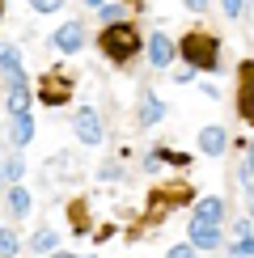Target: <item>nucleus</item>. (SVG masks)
Listing matches in <instances>:
<instances>
[{
  "label": "nucleus",
  "mask_w": 254,
  "mask_h": 258,
  "mask_svg": "<svg viewBox=\"0 0 254 258\" xmlns=\"http://www.w3.org/2000/svg\"><path fill=\"white\" fill-rule=\"evenodd\" d=\"M98 47H102V55H106V59L127 63V59L136 55V51L144 47V42H140V30H136L132 21H119V26H106V30H102Z\"/></svg>",
  "instance_id": "obj_1"
},
{
  "label": "nucleus",
  "mask_w": 254,
  "mask_h": 258,
  "mask_svg": "<svg viewBox=\"0 0 254 258\" xmlns=\"http://www.w3.org/2000/svg\"><path fill=\"white\" fill-rule=\"evenodd\" d=\"M216 38L204 34V30H195V34H186L182 42H178V55L186 59V68H195V72H216L220 68V55H216Z\"/></svg>",
  "instance_id": "obj_2"
},
{
  "label": "nucleus",
  "mask_w": 254,
  "mask_h": 258,
  "mask_svg": "<svg viewBox=\"0 0 254 258\" xmlns=\"http://www.w3.org/2000/svg\"><path fill=\"white\" fill-rule=\"evenodd\" d=\"M195 199V190L190 186H174V190H153V199H148V220H161L169 208H178V203H190Z\"/></svg>",
  "instance_id": "obj_3"
},
{
  "label": "nucleus",
  "mask_w": 254,
  "mask_h": 258,
  "mask_svg": "<svg viewBox=\"0 0 254 258\" xmlns=\"http://www.w3.org/2000/svg\"><path fill=\"white\" fill-rule=\"evenodd\" d=\"M237 114L246 123H254V59H246L237 68Z\"/></svg>",
  "instance_id": "obj_4"
},
{
  "label": "nucleus",
  "mask_w": 254,
  "mask_h": 258,
  "mask_svg": "<svg viewBox=\"0 0 254 258\" xmlns=\"http://www.w3.org/2000/svg\"><path fill=\"white\" fill-rule=\"evenodd\" d=\"M190 245H195V250H220V224L190 220Z\"/></svg>",
  "instance_id": "obj_5"
},
{
  "label": "nucleus",
  "mask_w": 254,
  "mask_h": 258,
  "mask_svg": "<svg viewBox=\"0 0 254 258\" xmlns=\"http://www.w3.org/2000/svg\"><path fill=\"white\" fill-rule=\"evenodd\" d=\"M0 68H5V89L26 85V81H21V55H17L13 42H5V47H0Z\"/></svg>",
  "instance_id": "obj_6"
},
{
  "label": "nucleus",
  "mask_w": 254,
  "mask_h": 258,
  "mask_svg": "<svg viewBox=\"0 0 254 258\" xmlns=\"http://www.w3.org/2000/svg\"><path fill=\"white\" fill-rule=\"evenodd\" d=\"M38 98L47 102V106H64L72 98V85L64 81V77H42V89H38Z\"/></svg>",
  "instance_id": "obj_7"
},
{
  "label": "nucleus",
  "mask_w": 254,
  "mask_h": 258,
  "mask_svg": "<svg viewBox=\"0 0 254 258\" xmlns=\"http://www.w3.org/2000/svg\"><path fill=\"white\" fill-rule=\"evenodd\" d=\"M72 127H77V136L85 140V144H102V119H98V110H81L77 119H72Z\"/></svg>",
  "instance_id": "obj_8"
},
{
  "label": "nucleus",
  "mask_w": 254,
  "mask_h": 258,
  "mask_svg": "<svg viewBox=\"0 0 254 258\" xmlns=\"http://www.w3.org/2000/svg\"><path fill=\"white\" fill-rule=\"evenodd\" d=\"M81 42H85V21H64L55 30V47L59 51H81Z\"/></svg>",
  "instance_id": "obj_9"
},
{
  "label": "nucleus",
  "mask_w": 254,
  "mask_h": 258,
  "mask_svg": "<svg viewBox=\"0 0 254 258\" xmlns=\"http://www.w3.org/2000/svg\"><path fill=\"white\" fill-rule=\"evenodd\" d=\"M225 144H229V136H225V127H204V132H199V153H208V157H220L225 153Z\"/></svg>",
  "instance_id": "obj_10"
},
{
  "label": "nucleus",
  "mask_w": 254,
  "mask_h": 258,
  "mask_svg": "<svg viewBox=\"0 0 254 258\" xmlns=\"http://www.w3.org/2000/svg\"><path fill=\"white\" fill-rule=\"evenodd\" d=\"M190 220H208V224H220V220H225V203H220V195L195 199V216H190Z\"/></svg>",
  "instance_id": "obj_11"
},
{
  "label": "nucleus",
  "mask_w": 254,
  "mask_h": 258,
  "mask_svg": "<svg viewBox=\"0 0 254 258\" xmlns=\"http://www.w3.org/2000/svg\"><path fill=\"white\" fill-rule=\"evenodd\" d=\"M148 59H153V68H165V63L174 59V42H169L161 30H157V34L148 38Z\"/></svg>",
  "instance_id": "obj_12"
},
{
  "label": "nucleus",
  "mask_w": 254,
  "mask_h": 258,
  "mask_svg": "<svg viewBox=\"0 0 254 258\" xmlns=\"http://www.w3.org/2000/svg\"><path fill=\"white\" fill-rule=\"evenodd\" d=\"M30 136H34V119H30V114H13V123H9V140H13V148L30 144Z\"/></svg>",
  "instance_id": "obj_13"
},
{
  "label": "nucleus",
  "mask_w": 254,
  "mask_h": 258,
  "mask_svg": "<svg viewBox=\"0 0 254 258\" xmlns=\"http://www.w3.org/2000/svg\"><path fill=\"white\" fill-rule=\"evenodd\" d=\"M55 245H59V233H55V229H38V233H34V250H38L42 258L55 254Z\"/></svg>",
  "instance_id": "obj_14"
},
{
  "label": "nucleus",
  "mask_w": 254,
  "mask_h": 258,
  "mask_svg": "<svg viewBox=\"0 0 254 258\" xmlns=\"http://www.w3.org/2000/svg\"><path fill=\"white\" fill-rule=\"evenodd\" d=\"M9 212L21 220L30 212V195H26V186H9Z\"/></svg>",
  "instance_id": "obj_15"
},
{
  "label": "nucleus",
  "mask_w": 254,
  "mask_h": 258,
  "mask_svg": "<svg viewBox=\"0 0 254 258\" xmlns=\"http://www.w3.org/2000/svg\"><path fill=\"white\" fill-rule=\"evenodd\" d=\"M165 119V102H157V98H144V106H140V123H161Z\"/></svg>",
  "instance_id": "obj_16"
},
{
  "label": "nucleus",
  "mask_w": 254,
  "mask_h": 258,
  "mask_svg": "<svg viewBox=\"0 0 254 258\" xmlns=\"http://www.w3.org/2000/svg\"><path fill=\"white\" fill-rule=\"evenodd\" d=\"M26 106H30V89H26V85L9 89V114H26Z\"/></svg>",
  "instance_id": "obj_17"
},
{
  "label": "nucleus",
  "mask_w": 254,
  "mask_h": 258,
  "mask_svg": "<svg viewBox=\"0 0 254 258\" xmlns=\"http://www.w3.org/2000/svg\"><path fill=\"white\" fill-rule=\"evenodd\" d=\"M5 182H9V186H21V157L17 153L5 157Z\"/></svg>",
  "instance_id": "obj_18"
},
{
  "label": "nucleus",
  "mask_w": 254,
  "mask_h": 258,
  "mask_svg": "<svg viewBox=\"0 0 254 258\" xmlns=\"http://www.w3.org/2000/svg\"><path fill=\"white\" fill-rule=\"evenodd\" d=\"M0 258H17V237H13V229L0 233Z\"/></svg>",
  "instance_id": "obj_19"
},
{
  "label": "nucleus",
  "mask_w": 254,
  "mask_h": 258,
  "mask_svg": "<svg viewBox=\"0 0 254 258\" xmlns=\"http://www.w3.org/2000/svg\"><path fill=\"white\" fill-rule=\"evenodd\" d=\"M229 258H254V237H237L233 241V254Z\"/></svg>",
  "instance_id": "obj_20"
},
{
  "label": "nucleus",
  "mask_w": 254,
  "mask_h": 258,
  "mask_svg": "<svg viewBox=\"0 0 254 258\" xmlns=\"http://www.w3.org/2000/svg\"><path fill=\"white\" fill-rule=\"evenodd\" d=\"M157 157H161V161H169V165H186V153H174V148H157Z\"/></svg>",
  "instance_id": "obj_21"
},
{
  "label": "nucleus",
  "mask_w": 254,
  "mask_h": 258,
  "mask_svg": "<svg viewBox=\"0 0 254 258\" xmlns=\"http://www.w3.org/2000/svg\"><path fill=\"white\" fill-rule=\"evenodd\" d=\"M102 21H106V26H119V21H123V9H119V5H106V9H102Z\"/></svg>",
  "instance_id": "obj_22"
},
{
  "label": "nucleus",
  "mask_w": 254,
  "mask_h": 258,
  "mask_svg": "<svg viewBox=\"0 0 254 258\" xmlns=\"http://www.w3.org/2000/svg\"><path fill=\"white\" fill-rule=\"evenodd\" d=\"M30 5H34V13H55L64 0H30Z\"/></svg>",
  "instance_id": "obj_23"
},
{
  "label": "nucleus",
  "mask_w": 254,
  "mask_h": 258,
  "mask_svg": "<svg viewBox=\"0 0 254 258\" xmlns=\"http://www.w3.org/2000/svg\"><path fill=\"white\" fill-rule=\"evenodd\" d=\"M169 258H199V254H195V245L186 241V245H174V250H169Z\"/></svg>",
  "instance_id": "obj_24"
},
{
  "label": "nucleus",
  "mask_w": 254,
  "mask_h": 258,
  "mask_svg": "<svg viewBox=\"0 0 254 258\" xmlns=\"http://www.w3.org/2000/svg\"><path fill=\"white\" fill-rule=\"evenodd\" d=\"M220 5H225V13H229V17H241V9H246V0H220Z\"/></svg>",
  "instance_id": "obj_25"
},
{
  "label": "nucleus",
  "mask_w": 254,
  "mask_h": 258,
  "mask_svg": "<svg viewBox=\"0 0 254 258\" xmlns=\"http://www.w3.org/2000/svg\"><path fill=\"white\" fill-rule=\"evenodd\" d=\"M233 237H250V220H237V224H233Z\"/></svg>",
  "instance_id": "obj_26"
},
{
  "label": "nucleus",
  "mask_w": 254,
  "mask_h": 258,
  "mask_svg": "<svg viewBox=\"0 0 254 258\" xmlns=\"http://www.w3.org/2000/svg\"><path fill=\"white\" fill-rule=\"evenodd\" d=\"M246 208H250V216H254V182L246 186Z\"/></svg>",
  "instance_id": "obj_27"
},
{
  "label": "nucleus",
  "mask_w": 254,
  "mask_h": 258,
  "mask_svg": "<svg viewBox=\"0 0 254 258\" xmlns=\"http://www.w3.org/2000/svg\"><path fill=\"white\" fill-rule=\"evenodd\" d=\"M246 174L254 178V148H246Z\"/></svg>",
  "instance_id": "obj_28"
},
{
  "label": "nucleus",
  "mask_w": 254,
  "mask_h": 258,
  "mask_svg": "<svg viewBox=\"0 0 254 258\" xmlns=\"http://www.w3.org/2000/svg\"><path fill=\"white\" fill-rule=\"evenodd\" d=\"M186 9H195V13H204V9H208V0H186Z\"/></svg>",
  "instance_id": "obj_29"
},
{
  "label": "nucleus",
  "mask_w": 254,
  "mask_h": 258,
  "mask_svg": "<svg viewBox=\"0 0 254 258\" xmlns=\"http://www.w3.org/2000/svg\"><path fill=\"white\" fill-rule=\"evenodd\" d=\"M51 258H81V254H51Z\"/></svg>",
  "instance_id": "obj_30"
}]
</instances>
